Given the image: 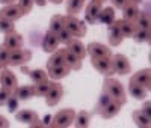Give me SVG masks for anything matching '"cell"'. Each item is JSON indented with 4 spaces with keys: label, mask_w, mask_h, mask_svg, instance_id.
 <instances>
[{
    "label": "cell",
    "mask_w": 151,
    "mask_h": 128,
    "mask_svg": "<svg viewBox=\"0 0 151 128\" xmlns=\"http://www.w3.org/2000/svg\"><path fill=\"white\" fill-rule=\"evenodd\" d=\"M103 91H106V92L112 97V99L121 102L122 106L127 102L124 86H122L118 80H115V79H110V77H109V79H106V80H104V84H103Z\"/></svg>",
    "instance_id": "cell-1"
},
{
    "label": "cell",
    "mask_w": 151,
    "mask_h": 128,
    "mask_svg": "<svg viewBox=\"0 0 151 128\" xmlns=\"http://www.w3.org/2000/svg\"><path fill=\"white\" fill-rule=\"evenodd\" d=\"M65 29L74 36V38H83L86 35V26L82 20H79L76 15H67L64 17Z\"/></svg>",
    "instance_id": "cell-2"
},
{
    "label": "cell",
    "mask_w": 151,
    "mask_h": 128,
    "mask_svg": "<svg viewBox=\"0 0 151 128\" xmlns=\"http://www.w3.org/2000/svg\"><path fill=\"white\" fill-rule=\"evenodd\" d=\"M74 116H76V112L73 109H64V110H60L55 114L53 122L50 124V127H53V128H67V127L73 125Z\"/></svg>",
    "instance_id": "cell-3"
},
{
    "label": "cell",
    "mask_w": 151,
    "mask_h": 128,
    "mask_svg": "<svg viewBox=\"0 0 151 128\" xmlns=\"http://www.w3.org/2000/svg\"><path fill=\"white\" fill-rule=\"evenodd\" d=\"M110 65H112V71L116 72L119 75H127L130 74V62L124 54H113L110 56Z\"/></svg>",
    "instance_id": "cell-4"
},
{
    "label": "cell",
    "mask_w": 151,
    "mask_h": 128,
    "mask_svg": "<svg viewBox=\"0 0 151 128\" xmlns=\"http://www.w3.org/2000/svg\"><path fill=\"white\" fill-rule=\"evenodd\" d=\"M32 57L30 50H24V48H17V50H11L9 53V65L11 67H21L24 63H27Z\"/></svg>",
    "instance_id": "cell-5"
},
{
    "label": "cell",
    "mask_w": 151,
    "mask_h": 128,
    "mask_svg": "<svg viewBox=\"0 0 151 128\" xmlns=\"http://www.w3.org/2000/svg\"><path fill=\"white\" fill-rule=\"evenodd\" d=\"M62 97H64V87H62V84H60L59 82H55V80H53L52 87H50V91H48L47 95H45L47 106H50V107L56 106L58 102L62 99Z\"/></svg>",
    "instance_id": "cell-6"
},
{
    "label": "cell",
    "mask_w": 151,
    "mask_h": 128,
    "mask_svg": "<svg viewBox=\"0 0 151 128\" xmlns=\"http://www.w3.org/2000/svg\"><path fill=\"white\" fill-rule=\"evenodd\" d=\"M15 119L18 122L27 124L30 127H44L42 124H40V119H38L36 112L29 110V109H24V110H20L18 113H15Z\"/></svg>",
    "instance_id": "cell-7"
},
{
    "label": "cell",
    "mask_w": 151,
    "mask_h": 128,
    "mask_svg": "<svg viewBox=\"0 0 151 128\" xmlns=\"http://www.w3.org/2000/svg\"><path fill=\"white\" fill-rule=\"evenodd\" d=\"M23 15H26V14H24V11L18 5H15V3L5 5L2 9H0V17L6 18V20H11V21H17Z\"/></svg>",
    "instance_id": "cell-8"
},
{
    "label": "cell",
    "mask_w": 151,
    "mask_h": 128,
    "mask_svg": "<svg viewBox=\"0 0 151 128\" xmlns=\"http://www.w3.org/2000/svg\"><path fill=\"white\" fill-rule=\"evenodd\" d=\"M86 53L91 56V59H97V57H110L112 56V50L109 47H106L104 44L100 42H91L86 47Z\"/></svg>",
    "instance_id": "cell-9"
},
{
    "label": "cell",
    "mask_w": 151,
    "mask_h": 128,
    "mask_svg": "<svg viewBox=\"0 0 151 128\" xmlns=\"http://www.w3.org/2000/svg\"><path fill=\"white\" fill-rule=\"evenodd\" d=\"M23 44H24V39L23 36L18 33V32H9L5 35V39H3V45L9 50H17V48H23Z\"/></svg>",
    "instance_id": "cell-10"
},
{
    "label": "cell",
    "mask_w": 151,
    "mask_h": 128,
    "mask_svg": "<svg viewBox=\"0 0 151 128\" xmlns=\"http://www.w3.org/2000/svg\"><path fill=\"white\" fill-rule=\"evenodd\" d=\"M0 84H2V87H6V89H9V91L14 92L15 87L18 86L15 74L12 71H9L8 68H5L2 72H0Z\"/></svg>",
    "instance_id": "cell-11"
},
{
    "label": "cell",
    "mask_w": 151,
    "mask_h": 128,
    "mask_svg": "<svg viewBox=\"0 0 151 128\" xmlns=\"http://www.w3.org/2000/svg\"><path fill=\"white\" fill-rule=\"evenodd\" d=\"M59 47V39H58V35L47 30L44 38H42V50L45 51V53H53V51H56Z\"/></svg>",
    "instance_id": "cell-12"
},
{
    "label": "cell",
    "mask_w": 151,
    "mask_h": 128,
    "mask_svg": "<svg viewBox=\"0 0 151 128\" xmlns=\"http://www.w3.org/2000/svg\"><path fill=\"white\" fill-rule=\"evenodd\" d=\"M130 82L144 86L147 91H148L150 86H151V71H150V68H144V69H141V71H137L136 74H133L132 79H130Z\"/></svg>",
    "instance_id": "cell-13"
},
{
    "label": "cell",
    "mask_w": 151,
    "mask_h": 128,
    "mask_svg": "<svg viewBox=\"0 0 151 128\" xmlns=\"http://www.w3.org/2000/svg\"><path fill=\"white\" fill-rule=\"evenodd\" d=\"M101 9H103V2H100V0H92V2L88 5V8H86V21L89 24L97 23L98 14H100Z\"/></svg>",
    "instance_id": "cell-14"
},
{
    "label": "cell",
    "mask_w": 151,
    "mask_h": 128,
    "mask_svg": "<svg viewBox=\"0 0 151 128\" xmlns=\"http://www.w3.org/2000/svg\"><path fill=\"white\" fill-rule=\"evenodd\" d=\"M92 67L103 75H110L113 74L112 65H110V57H97L92 59Z\"/></svg>",
    "instance_id": "cell-15"
},
{
    "label": "cell",
    "mask_w": 151,
    "mask_h": 128,
    "mask_svg": "<svg viewBox=\"0 0 151 128\" xmlns=\"http://www.w3.org/2000/svg\"><path fill=\"white\" fill-rule=\"evenodd\" d=\"M122 41H124V36H122L118 24H116V20H115L112 24H109V44L112 47H118Z\"/></svg>",
    "instance_id": "cell-16"
},
{
    "label": "cell",
    "mask_w": 151,
    "mask_h": 128,
    "mask_svg": "<svg viewBox=\"0 0 151 128\" xmlns=\"http://www.w3.org/2000/svg\"><path fill=\"white\" fill-rule=\"evenodd\" d=\"M70 68L67 65H59V67H50L47 68V74H48V79H52L55 82H59L62 79H65V77L70 74Z\"/></svg>",
    "instance_id": "cell-17"
},
{
    "label": "cell",
    "mask_w": 151,
    "mask_h": 128,
    "mask_svg": "<svg viewBox=\"0 0 151 128\" xmlns=\"http://www.w3.org/2000/svg\"><path fill=\"white\" fill-rule=\"evenodd\" d=\"M139 3H127L124 8H122V20L125 21H130V23H134L137 15H139Z\"/></svg>",
    "instance_id": "cell-18"
},
{
    "label": "cell",
    "mask_w": 151,
    "mask_h": 128,
    "mask_svg": "<svg viewBox=\"0 0 151 128\" xmlns=\"http://www.w3.org/2000/svg\"><path fill=\"white\" fill-rule=\"evenodd\" d=\"M64 60H65V65L70 68V69H74V71H79L82 69V59L77 57L73 51H70L68 48H64Z\"/></svg>",
    "instance_id": "cell-19"
},
{
    "label": "cell",
    "mask_w": 151,
    "mask_h": 128,
    "mask_svg": "<svg viewBox=\"0 0 151 128\" xmlns=\"http://www.w3.org/2000/svg\"><path fill=\"white\" fill-rule=\"evenodd\" d=\"M121 107H122L121 102H118V101H115V99H112L109 104L104 107V110L100 113V116L104 118V119H112V118H115L116 114L121 112Z\"/></svg>",
    "instance_id": "cell-20"
},
{
    "label": "cell",
    "mask_w": 151,
    "mask_h": 128,
    "mask_svg": "<svg viewBox=\"0 0 151 128\" xmlns=\"http://www.w3.org/2000/svg\"><path fill=\"white\" fill-rule=\"evenodd\" d=\"M14 95L18 101H27L30 99L32 97H35V92H33V86L30 84H23V86H17L15 91H14Z\"/></svg>",
    "instance_id": "cell-21"
},
{
    "label": "cell",
    "mask_w": 151,
    "mask_h": 128,
    "mask_svg": "<svg viewBox=\"0 0 151 128\" xmlns=\"http://www.w3.org/2000/svg\"><path fill=\"white\" fill-rule=\"evenodd\" d=\"M70 51H73V53L76 54V56H77V57H80L82 60L86 57V47L83 45V42L80 41V39H76V38H74V39H71V42L68 44V47H67Z\"/></svg>",
    "instance_id": "cell-22"
},
{
    "label": "cell",
    "mask_w": 151,
    "mask_h": 128,
    "mask_svg": "<svg viewBox=\"0 0 151 128\" xmlns=\"http://www.w3.org/2000/svg\"><path fill=\"white\" fill-rule=\"evenodd\" d=\"M91 122V113L86 112V110H80L79 113H76L73 125L77 127V128H86Z\"/></svg>",
    "instance_id": "cell-23"
},
{
    "label": "cell",
    "mask_w": 151,
    "mask_h": 128,
    "mask_svg": "<svg viewBox=\"0 0 151 128\" xmlns=\"http://www.w3.org/2000/svg\"><path fill=\"white\" fill-rule=\"evenodd\" d=\"M100 23H103L106 26L112 24L113 21H115V8H110V6H106L103 8L101 11H100V14H98V20Z\"/></svg>",
    "instance_id": "cell-24"
},
{
    "label": "cell",
    "mask_w": 151,
    "mask_h": 128,
    "mask_svg": "<svg viewBox=\"0 0 151 128\" xmlns=\"http://www.w3.org/2000/svg\"><path fill=\"white\" fill-rule=\"evenodd\" d=\"M129 92H130V95L134 99L144 101L147 98V89L144 86H141V84H137V83H133V82L129 83Z\"/></svg>",
    "instance_id": "cell-25"
},
{
    "label": "cell",
    "mask_w": 151,
    "mask_h": 128,
    "mask_svg": "<svg viewBox=\"0 0 151 128\" xmlns=\"http://www.w3.org/2000/svg\"><path fill=\"white\" fill-rule=\"evenodd\" d=\"M116 24H118V27H119V30H121V33H122L124 38H132V36H133V33H134V30H136L134 23L125 21V20L121 18V20H116Z\"/></svg>",
    "instance_id": "cell-26"
},
{
    "label": "cell",
    "mask_w": 151,
    "mask_h": 128,
    "mask_svg": "<svg viewBox=\"0 0 151 128\" xmlns=\"http://www.w3.org/2000/svg\"><path fill=\"white\" fill-rule=\"evenodd\" d=\"M132 116H133V122H134L137 127H141V128H148V127H150L151 118L147 116L142 110H134Z\"/></svg>",
    "instance_id": "cell-27"
},
{
    "label": "cell",
    "mask_w": 151,
    "mask_h": 128,
    "mask_svg": "<svg viewBox=\"0 0 151 128\" xmlns=\"http://www.w3.org/2000/svg\"><path fill=\"white\" fill-rule=\"evenodd\" d=\"M59 65H65V60H64V48L62 50H56L52 53V56H50L48 62H47V68L50 67H59Z\"/></svg>",
    "instance_id": "cell-28"
},
{
    "label": "cell",
    "mask_w": 151,
    "mask_h": 128,
    "mask_svg": "<svg viewBox=\"0 0 151 128\" xmlns=\"http://www.w3.org/2000/svg\"><path fill=\"white\" fill-rule=\"evenodd\" d=\"M110 101H112V97H110L106 91H103L101 94H100V97H98V101H97V104H95L94 113H95V114H100V113L104 110V107L109 104Z\"/></svg>",
    "instance_id": "cell-29"
},
{
    "label": "cell",
    "mask_w": 151,
    "mask_h": 128,
    "mask_svg": "<svg viewBox=\"0 0 151 128\" xmlns=\"http://www.w3.org/2000/svg\"><path fill=\"white\" fill-rule=\"evenodd\" d=\"M65 27V21H64V17L62 15H53L52 20H50V26H48V30L53 32V33H59L62 29Z\"/></svg>",
    "instance_id": "cell-30"
},
{
    "label": "cell",
    "mask_w": 151,
    "mask_h": 128,
    "mask_svg": "<svg viewBox=\"0 0 151 128\" xmlns=\"http://www.w3.org/2000/svg\"><path fill=\"white\" fill-rule=\"evenodd\" d=\"M52 80H44V82H40V83H35L33 86V92L36 97H45L47 92L50 91V87H52Z\"/></svg>",
    "instance_id": "cell-31"
},
{
    "label": "cell",
    "mask_w": 151,
    "mask_h": 128,
    "mask_svg": "<svg viewBox=\"0 0 151 128\" xmlns=\"http://www.w3.org/2000/svg\"><path fill=\"white\" fill-rule=\"evenodd\" d=\"M150 15L148 12H139V15H137L136 21H134V26L136 29H144V30H148L150 29Z\"/></svg>",
    "instance_id": "cell-32"
},
{
    "label": "cell",
    "mask_w": 151,
    "mask_h": 128,
    "mask_svg": "<svg viewBox=\"0 0 151 128\" xmlns=\"http://www.w3.org/2000/svg\"><path fill=\"white\" fill-rule=\"evenodd\" d=\"M83 3H85V0H68V2H67V12H68V15L79 14V12L82 11V8H83Z\"/></svg>",
    "instance_id": "cell-33"
},
{
    "label": "cell",
    "mask_w": 151,
    "mask_h": 128,
    "mask_svg": "<svg viewBox=\"0 0 151 128\" xmlns=\"http://www.w3.org/2000/svg\"><path fill=\"white\" fill-rule=\"evenodd\" d=\"M132 38H133L136 42H139V44H142V42H150V38H151V35H150V29H148V30L136 29Z\"/></svg>",
    "instance_id": "cell-34"
},
{
    "label": "cell",
    "mask_w": 151,
    "mask_h": 128,
    "mask_svg": "<svg viewBox=\"0 0 151 128\" xmlns=\"http://www.w3.org/2000/svg\"><path fill=\"white\" fill-rule=\"evenodd\" d=\"M29 77L32 79V82L35 84V83H40V82L47 80L48 79V74L44 69H32V71H29Z\"/></svg>",
    "instance_id": "cell-35"
},
{
    "label": "cell",
    "mask_w": 151,
    "mask_h": 128,
    "mask_svg": "<svg viewBox=\"0 0 151 128\" xmlns=\"http://www.w3.org/2000/svg\"><path fill=\"white\" fill-rule=\"evenodd\" d=\"M15 30V24L14 21H11V20H6V18H2L0 17V32L2 33H9V32H14Z\"/></svg>",
    "instance_id": "cell-36"
},
{
    "label": "cell",
    "mask_w": 151,
    "mask_h": 128,
    "mask_svg": "<svg viewBox=\"0 0 151 128\" xmlns=\"http://www.w3.org/2000/svg\"><path fill=\"white\" fill-rule=\"evenodd\" d=\"M9 53H11L9 48H6L3 44L0 45V65H2V68L9 67Z\"/></svg>",
    "instance_id": "cell-37"
},
{
    "label": "cell",
    "mask_w": 151,
    "mask_h": 128,
    "mask_svg": "<svg viewBox=\"0 0 151 128\" xmlns=\"http://www.w3.org/2000/svg\"><path fill=\"white\" fill-rule=\"evenodd\" d=\"M58 39H59V44H65V45H68L70 42H71V39H74V36L64 27L59 33H58Z\"/></svg>",
    "instance_id": "cell-38"
},
{
    "label": "cell",
    "mask_w": 151,
    "mask_h": 128,
    "mask_svg": "<svg viewBox=\"0 0 151 128\" xmlns=\"http://www.w3.org/2000/svg\"><path fill=\"white\" fill-rule=\"evenodd\" d=\"M12 95H14L12 91H9L6 87H0V106H5Z\"/></svg>",
    "instance_id": "cell-39"
},
{
    "label": "cell",
    "mask_w": 151,
    "mask_h": 128,
    "mask_svg": "<svg viewBox=\"0 0 151 128\" xmlns=\"http://www.w3.org/2000/svg\"><path fill=\"white\" fill-rule=\"evenodd\" d=\"M18 6L24 11V14H29L33 8V0H18Z\"/></svg>",
    "instance_id": "cell-40"
},
{
    "label": "cell",
    "mask_w": 151,
    "mask_h": 128,
    "mask_svg": "<svg viewBox=\"0 0 151 128\" xmlns=\"http://www.w3.org/2000/svg\"><path fill=\"white\" fill-rule=\"evenodd\" d=\"M147 116H150L151 118V104H150V101H145L144 99V104H142V109H141Z\"/></svg>",
    "instance_id": "cell-41"
},
{
    "label": "cell",
    "mask_w": 151,
    "mask_h": 128,
    "mask_svg": "<svg viewBox=\"0 0 151 128\" xmlns=\"http://www.w3.org/2000/svg\"><path fill=\"white\" fill-rule=\"evenodd\" d=\"M112 3H113V6L118 8V9H122L125 5H127V2H125V0H112Z\"/></svg>",
    "instance_id": "cell-42"
},
{
    "label": "cell",
    "mask_w": 151,
    "mask_h": 128,
    "mask_svg": "<svg viewBox=\"0 0 151 128\" xmlns=\"http://www.w3.org/2000/svg\"><path fill=\"white\" fill-rule=\"evenodd\" d=\"M8 127H9V121L0 114V128H8Z\"/></svg>",
    "instance_id": "cell-43"
},
{
    "label": "cell",
    "mask_w": 151,
    "mask_h": 128,
    "mask_svg": "<svg viewBox=\"0 0 151 128\" xmlns=\"http://www.w3.org/2000/svg\"><path fill=\"white\" fill-rule=\"evenodd\" d=\"M33 3H35V5H38V6H45L47 0H33Z\"/></svg>",
    "instance_id": "cell-44"
},
{
    "label": "cell",
    "mask_w": 151,
    "mask_h": 128,
    "mask_svg": "<svg viewBox=\"0 0 151 128\" xmlns=\"http://www.w3.org/2000/svg\"><path fill=\"white\" fill-rule=\"evenodd\" d=\"M14 2H15V0H0V3H3V5H11Z\"/></svg>",
    "instance_id": "cell-45"
},
{
    "label": "cell",
    "mask_w": 151,
    "mask_h": 128,
    "mask_svg": "<svg viewBox=\"0 0 151 128\" xmlns=\"http://www.w3.org/2000/svg\"><path fill=\"white\" fill-rule=\"evenodd\" d=\"M47 2H52V3H55V5H59V3L64 2V0H47Z\"/></svg>",
    "instance_id": "cell-46"
},
{
    "label": "cell",
    "mask_w": 151,
    "mask_h": 128,
    "mask_svg": "<svg viewBox=\"0 0 151 128\" xmlns=\"http://www.w3.org/2000/svg\"><path fill=\"white\" fill-rule=\"evenodd\" d=\"M127 3H141V0H125Z\"/></svg>",
    "instance_id": "cell-47"
},
{
    "label": "cell",
    "mask_w": 151,
    "mask_h": 128,
    "mask_svg": "<svg viewBox=\"0 0 151 128\" xmlns=\"http://www.w3.org/2000/svg\"><path fill=\"white\" fill-rule=\"evenodd\" d=\"M0 72H2V65H0Z\"/></svg>",
    "instance_id": "cell-48"
},
{
    "label": "cell",
    "mask_w": 151,
    "mask_h": 128,
    "mask_svg": "<svg viewBox=\"0 0 151 128\" xmlns=\"http://www.w3.org/2000/svg\"><path fill=\"white\" fill-rule=\"evenodd\" d=\"M100 2H106V0H100Z\"/></svg>",
    "instance_id": "cell-49"
}]
</instances>
